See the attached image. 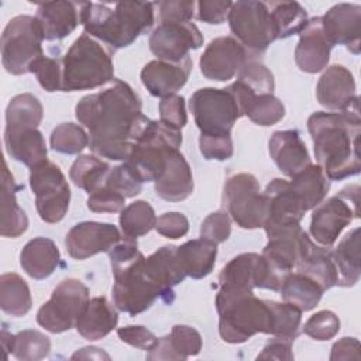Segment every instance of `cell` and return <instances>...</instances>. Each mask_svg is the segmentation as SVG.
<instances>
[{
    "label": "cell",
    "mask_w": 361,
    "mask_h": 361,
    "mask_svg": "<svg viewBox=\"0 0 361 361\" xmlns=\"http://www.w3.org/2000/svg\"><path fill=\"white\" fill-rule=\"evenodd\" d=\"M75 114L89 131V148L113 161L127 159L133 144L149 121L141 111L138 94L120 79H114L102 92L82 97Z\"/></svg>",
    "instance_id": "obj_1"
},
{
    "label": "cell",
    "mask_w": 361,
    "mask_h": 361,
    "mask_svg": "<svg viewBox=\"0 0 361 361\" xmlns=\"http://www.w3.org/2000/svg\"><path fill=\"white\" fill-rule=\"evenodd\" d=\"M314 157L326 176L341 180L361 171L358 107L344 111H316L307 118Z\"/></svg>",
    "instance_id": "obj_2"
},
{
    "label": "cell",
    "mask_w": 361,
    "mask_h": 361,
    "mask_svg": "<svg viewBox=\"0 0 361 361\" xmlns=\"http://www.w3.org/2000/svg\"><path fill=\"white\" fill-rule=\"evenodd\" d=\"M109 257L114 275L113 303L118 310L137 316L149 309L158 298L165 302L172 300V295L164 289L148 269L137 240L121 237L109 251Z\"/></svg>",
    "instance_id": "obj_3"
},
{
    "label": "cell",
    "mask_w": 361,
    "mask_h": 361,
    "mask_svg": "<svg viewBox=\"0 0 361 361\" xmlns=\"http://www.w3.org/2000/svg\"><path fill=\"white\" fill-rule=\"evenodd\" d=\"M154 6L155 3L120 1L113 10L106 4L82 3L80 24L87 35L114 51L131 45L149 31L154 24Z\"/></svg>",
    "instance_id": "obj_4"
},
{
    "label": "cell",
    "mask_w": 361,
    "mask_h": 361,
    "mask_svg": "<svg viewBox=\"0 0 361 361\" xmlns=\"http://www.w3.org/2000/svg\"><path fill=\"white\" fill-rule=\"evenodd\" d=\"M219 334L223 341L241 344L258 333L272 334V312L268 300L254 292L219 289L216 295Z\"/></svg>",
    "instance_id": "obj_5"
},
{
    "label": "cell",
    "mask_w": 361,
    "mask_h": 361,
    "mask_svg": "<svg viewBox=\"0 0 361 361\" xmlns=\"http://www.w3.org/2000/svg\"><path fill=\"white\" fill-rule=\"evenodd\" d=\"M111 80L113 49L83 32L62 58V92L96 89Z\"/></svg>",
    "instance_id": "obj_6"
},
{
    "label": "cell",
    "mask_w": 361,
    "mask_h": 361,
    "mask_svg": "<svg viewBox=\"0 0 361 361\" xmlns=\"http://www.w3.org/2000/svg\"><path fill=\"white\" fill-rule=\"evenodd\" d=\"M182 144L180 130L151 120L131 147L124 161L131 173L141 182H155L165 171L171 155Z\"/></svg>",
    "instance_id": "obj_7"
},
{
    "label": "cell",
    "mask_w": 361,
    "mask_h": 361,
    "mask_svg": "<svg viewBox=\"0 0 361 361\" xmlns=\"http://www.w3.org/2000/svg\"><path fill=\"white\" fill-rule=\"evenodd\" d=\"M44 32L37 17L16 16L1 34V63L11 75L31 73V68L42 55Z\"/></svg>",
    "instance_id": "obj_8"
},
{
    "label": "cell",
    "mask_w": 361,
    "mask_h": 361,
    "mask_svg": "<svg viewBox=\"0 0 361 361\" xmlns=\"http://www.w3.org/2000/svg\"><path fill=\"white\" fill-rule=\"evenodd\" d=\"M227 20L235 39L252 56L261 55L278 39L268 3L255 0L235 1L231 4Z\"/></svg>",
    "instance_id": "obj_9"
},
{
    "label": "cell",
    "mask_w": 361,
    "mask_h": 361,
    "mask_svg": "<svg viewBox=\"0 0 361 361\" xmlns=\"http://www.w3.org/2000/svg\"><path fill=\"white\" fill-rule=\"evenodd\" d=\"M360 190L358 185H350L314 207L309 231L316 243L330 248L341 231L360 217Z\"/></svg>",
    "instance_id": "obj_10"
},
{
    "label": "cell",
    "mask_w": 361,
    "mask_h": 361,
    "mask_svg": "<svg viewBox=\"0 0 361 361\" xmlns=\"http://www.w3.org/2000/svg\"><path fill=\"white\" fill-rule=\"evenodd\" d=\"M189 109L200 134H230L234 123L243 117L235 97L227 87H203L196 90L190 97Z\"/></svg>",
    "instance_id": "obj_11"
},
{
    "label": "cell",
    "mask_w": 361,
    "mask_h": 361,
    "mask_svg": "<svg viewBox=\"0 0 361 361\" xmlns=\"http://www.w3.org/2000/svg\"><path fill=\"white\" fill-rule=\"evenodd\" d=\"M89 289L79 279L68 278L56 285L48 302L38 313L37 322L49 333H63L76 327V322L89 303Z\"/></svg>",
    "instance_id": "obj_12"
},
{
    "label": "cell",
    "mask_w": 361,
    "mask_h": 361,
    "mask_svg": "<svg viewBox=\"0 0 361 361\" xmlns=\"http://www.w3.org/2000/svg\"><path fill=\"white\" fill-rule=\"evenodd\" d=\"M30 185L41 220L45 223L61 221L71 200V189L61 168L48 159L31 166Z\"/></svg>",
    "instance_id": "obj_13"
},
{
    "label": "cell",
    "mask_w": 361,
    "mask_h": 361,
    "mask_svg": "<svg viewBox=\"0 0 361 361\" xmlns=\"http://www.w3.org/2000/svg\"><path fill=\"white\" fill-rule=\"evenodd\" d=\"M223 203L228 216L241 228L252 230L264 226L265 199L254 175L243 172L230 176L224 183Z\"/></svg>",
    "instance_id": "obj_14"
},
{
    "label": "cell",
    "mask_w": 361,
    "mask_h": 361,
    "mask_svg": "<svg viewBox=\"0 0 361 361\" xmlns=\"http://www.w3.org/2000/svg\"><path fill=\"white\" fill-rule=\"evenodd\" d=\"M282 278L257 252H244L227 262L219 275V289L247 290L254 288L278 292Z\"/></svg>",
    "instance_id": "obj_15"
},
{
    "label": "cell",
    "mask_w": 361,
    "mask_h": 361,
    "mask_svg": "<svg viewBox=\"0 0 361 361\" xmlns=\"http://www.w3.org/2000/svg\"><path fill=\"white\" fill-rule=\"evenodd\" d=\"M149 49L165 62H180L189 56L190 49L203 44L200 30L192 21H162L149 37Z\"/></svg>",
    "instance_id": "obj_16"
},
{
    "label": "cell",
    "mask_w": 361,
    "mask_h": 361,
    "mask_svg": "<svg viewBox=\"0 0 361 361\" xmlns=\"http://www.w3.org/2000/svg\"><path fill=\"white\" fill-rule=\"evenodd\" d=\"M265 199L264 228L267 235L282 228L299 226L307 212L289 180L275 178L262 192Z\"/></svg>",
    "instance_id": "obj_17"
},
{
    "label": "cell",
    "mask_w": 361,
    "mask_h": 361,
    "mask_svg": "<svg viewBox=\"0 0 361 361\" xmlns=\"http://www.w3.org/2000/svg\"><path fill=\"white\" fill-rule=\"evenodd\" d=\"M252 58L234 37H219L206 47L199 65L204 78L226 82L234 78Z\"/></svg>",
    "instance_id": "obj_18"
},
{
    "label": "cell",
    "mask_w": 361,
    "mask_h": 361,
    "mask_svg": "<svg viewBox=\"0 0 361 361\" xmlns=\"http://www.w3.org/2000/svg\"><path fill=\"white\" fill-rule=\"evenodd\" d=\"M121 237L114 224L82 221L68 231L65 245L72 258L82 261L99 252H109Z\"/></svg>",
    "instance_id": "obj_19"
},
{
    "label": "cell",
    "mask_w": 361,
    "mask_h": 361,
    "mask_svg": "<svg viewBox=\"0 0 361 361\" xmlns=\"http://www.w3.org/2000/svg\"><path fill=\"white\" fill-rule=\"evenodd\" d=\"M320 18L323 32L331 47L345 45L350 52L360 54L361 6L340 3L329 8Z\"/></svg>",
    "instance_id": "obj_20"
},
{
    "label": "cell",
    "mask_w": 361,
    "mask_h": 361,
    "mask_svg": "<svg viewBox=\"0 0 361 361\" xmlns=\"http://www.w3.org/2000/svg\"><path fill=\"white\" fill-rule=\"evenodd\" d=\"M316 97L320 106L331 111L358 107L353 73L343 65L329 66L317 82Z\"/></svg>",
    "instance_id": "obj_21"
},
{
    "label": "cell",
    "mask_w": 361,
    "mask_h": 361,
    "mask_svg": "<svg viewBox=\"0 0 361 361\" xmlns=\"http://www.w3.org/2000/svg\"><path fill=\"white\" fill-rule=\"evenodd\" d=\"M190 56L180 62H165V61H151L141 71V82L147 90L155 97H166L175 94L179 89L185 86L192 71Z\"/></svg>",
    "instance_id": "obj_22"
},
{
    "label": "cell",
    "mask_w": 361,
    "mask_h": 361,
    "mask_svg": "<svg viewBox=\"0 0 361 361\" xmlns=\"http://www.w3.org/2000/svg\"><path fill=\"white\" fill-rule=\"evenodd\" d=\"M331 48V44L323 32L322 18H310L299 32V42L295 49L298 68L306 73L322 72L329 63Z\"/></svg>",
    "instance_id": "obj_23"
},
{
    "label": "cell",
    "mask_w": 361,
    "mask_h": 361,
    "mask_svg": "<svg viewBox=\"0 0 361 361\" xmlns=\"http://www.w3.org/2000/svg\"><path fill=\"white\" fill-rule=\"evenodd\" d=\"M4 145L7 154L27 166L47 159V145L38 127L27 124H6Z\"/></svg>",
    "instance_id": "obj_24"
},
{
    "label": "cell",
    "mask_w": 361,
    "mask_h": 361,
    "mask_svg": "<svg viewBox=\"0 0 361 361\" xmlns=\"http://www.w3.org/2000/svg\"><path fill=\"white\" fill-rule=\"evenodd\" d=\"M269 155L279 171L292 178L312 164L298 130L275 131L269 138Z\"/></svg>",
    "instance_id": "obj_25"
},
{
    "label": "cell",
    "mask_w": 361,
    "mask_h": 361,
    "mask_svg": "<svg viewBox=\"0 0 361 361\" xmlns=\"http://www.w3.org/2000/svg\"><path fill=\"white\" fill-rule=\"evenodd\" d=\"M39 21L47 41H59L75 31L80 23V4L72 1H47L38 4Z\"/></svg>",
    "instance_id": "obj_26"
},
{
    "label": "cell",
    "mask_w": 361,
    "mask_h": 361,
    "mask_svg": "<svg viewBox=\"0 0 361 361\" xmlns=\"http://www.w3.org/2000/svg\"><path fill=\"white\" fill-rule=\"evenodd\" d=\"M193 192L192 169L183 154L175 151L164 173L155 180V193L166 202H180L188 199Z\"/></svg>",
    "instance_id": "obj_27"
},
{
    "label": "cell",
    "mask_w": 361,
    "mask_h": 361,
    "mask_svg": "<svg viewBox=\"0 0 361 361\" xmlns=\"http://www.w3.org/2000/svg\"><path fill=\"white\" fill-rule=\"evenodd\" d=\"M21 188L23 186L16 185V180L4 161L1 171L0 234L7 238H17L28 228V217L16 199V192Z\"/></svg>",
    "instance_id": "obj_28"
},
{
    "label": "cell",
    "mask_w": 361,
    "mask_h": 361,
    "mask_svg": "<svg viewBox=\"0 0 361 361\" xmlns=\"http://www.w3.org/2000/svg\"><path fill=\"white\" fill-rule=\"evenodd\" d=\"M61 262V254L56 244L45 237L30 240L21 254L20 264L28 276L41 281L52 275Z\"/></svg>",
    "instance_id": "obj_29"
},
{
    "label": "cell",
    "mask_w": 361,
    "mask_h": 361,
    "mask_svg": "<svg viewBox=\"0 0 361 361\" xmlns=\"http://www.w3.org/2000/svg\"><path fill=\"white\" fill-rule=\"evenodd\" d=\"M118 322V314L113 305L104 296H96L89 300L86 309L76 322L78 333L89 340L96 341L106 337Z\"/></svg>",
    "instance_id": "obj_30"
},
{
    "label": "cell",
    "mask_w": 361,
    "mask_h": 361,
    "mask_svg": "<svg viewBox=\"0 0 361 361\" xmlns=\"http://www.w3.org/2000/svg\"><path fill=\"white\" fill-rule=\"evenodd\" d=\"M176 254L186 276L202 279L207 276L214 268L217 244L204 238L190 240L176 247Z\"/></svg>",
    "instance_id": "obj_31"
},
{
    "label": "cell",
    "mask_w": 361,
    "mask_h": 361,
    "mask_svg": "<svg viewBox=\"0 0 361 361\" xmlns=\"http://www.w3.org/2000/svg\"><path fill=\"white\" fill-rule=\"evenodd\" d=\"M295 268L316 281L323 290L338 283L337 267L333 259V251L329 247H319L312 243Z\"/></svg>",
    "instance_id": "obj_32"
},
{
    "label": "cell",
    "mask_w": 361,
    "mask_h": 361,
    "mask_svg": "<svg viewBox=\"0 0 361 361\" xmlns=\"http://www.w3.org/2000/svg\"><path fill=\"white\" fill-rule=\"evenodd\" d=\"M360 227L348 231L333 251V259L338 272L340 286H354L361 275Z\"/></svg>",
    "instance_id": "obj_33"
},
{
    "label": "cell",
    "mask_w": 361,
    "mask_h": 361,
    "mask_svg": "<svg viewBox=\"0 0 361 361\" xmlns=\"http://www.w3.org/2000/svg\"><path fill=\"white\" fill-rule=\"evenodd\" d=\"M279 292L283 302L296 306L302 312H307L319 305L324 290L310 276L296 271L289 272L283 278Z\"/></svg>",
    "instance_id": "obj_34"
},
{
    "label": "cell",
    "mask_w": 361,
    "mask_h": 361,
    "mask_svg": "<svg viewBox=\"0 0 361 361\" xmlns=\"http://www.w3.org/2000/svg\"><path fill=\"white\" fill-rule=\"evenodd\" d=\"M289 182L306 210H312L320 204L330 189V179L326 176L320 165L313 164L292 176V180Z\"/></svg>",
    "instance_id": "obj_35"
},
{
    "label": "cell",
    "mask_w": 361,
    "mask_h": 361,
    "mask_svg": "<svg viewBox=\"0 0 361 361\" xmlns=\"http://www.w3.org/2000/svg\"><path fill=\"white\" fill-rule=\"evenodd\" d=\"M32 306V299L27 282L14 272L0 276V307L6 314L21 317Z\"/></svg>",
    "instance_id": "obj_36"
},
{
    "label": "cell",
    "mask_w": 361,
    "mask_h": 361,
    "mask_svg": "<svg viewBox=\"0 0 361 361\" xmlns=\"http://www.w3.org/2000/svg\"><path fill=\"white\" fill-rule=\"evenodd\" d=\"M110 169L106 161L94 155H80L72 164L69 178L75 186L92 195L106 183Z\"/></svg>",
    "instance_id": "obj_37"
},
{
    "label": "cell",
    "mask_w": 361,
    "mask_h": 361,
    "mask_svg": "<svg viewBox=\"0 0 361 361\" xmlns=\"http://www.w3.org/2000/svg\"><path fill=\"white\" fill-rule=\"evenodd\" d=\"M118 220L123 237L137 240V237L145 235L155 228L157 216L148 202L135 200L120 212Z\"/></svg>",
    "instance_id": "obj_38"
},
{
    "label": "cell",
    "mask_w": 361,
    "mask_h": 361,
    "mask_svg": "<svg viewBox=\"0 0 361 361\" xmlns=\"http://www.w3.org/2000/svg\"><path fill=\"white\" fill-rule=\"evenodd\" d=\"M268 7L276 27L278 39L299 34L309 21L306 10L298 1H271Z\"/></svg>",
    "instance_id": "obj_39"
},
{
    "label": "cell",
    "mask_w": 361,
    "mask_h": 361,
    "mask_svg": "<svg viewBox=\"0 0 361 361\" xmlns=\"http://www.w3.org/2000/svg\"><path fill=\"white\" fill-rule=\"evenodd\" d=\"M272 312V334L283 340L295 341L299 334L302 322V310L288 302L268 300Z\"/></svg>",
    "instance_id": "obj_40"
},
{
    "label": "cell",
    "mask_w": 361,
    "mask_h": 361,
    "mask_svg": "<svg viewBox=\"0 0 361 361\" xmlns=\"http://www.w3.org/2000/svg\"><path fill=\"white\" fill-rule=\"evenodd\" d=\"M51 351V340L38 330H23L14 334L11 354L21 361H38Z\"/></svg>",
    "instance_id": "obj_41"
},
{
    "label": "cell",
    "mask_w": 361,
    "mask_h": 361,
    "mask_svg": "<svg viewBox=\"0 0 361 361\" xmlns=\"http://www.w3.org/2000/svg\"><path fill=\"white\" fill-rule=\"evenodd\" d=\"M44 109L38 97L31 93L14 96L6 109V124H27L38 127Z\"/></svg>",
    "instance_id": "obj_42"
},
{
    "label": "cell",
    "mask_w": 361,
    "mask_h": 361,
    "mask_svg": "<svg viewBox=\"0 0 361 361\" xmlns=\"http://www.w3.org/2000/svg\"><path fill=\"white\" fill-rule=\"evenodd\" d=\"M49 141L54 151L75 155L89 145V134L75 123H62L54 128Z\"/></svg>",
    "instance_id": "obj_43"
},
{
    "label": "cell",
    "mask_w": 361,
    "mask_h": 361,
    "mask_svg": "<svg viewBox=\"0 0 361 361\" xmlns=\"http://www.w3.org/2000/svg\"><path fill=\"white\" fill-rule=\"evenodd\" d=\"M248 118L262 127L274 126L285 116V106L274 94L255 96L245 110Z\"/></svg>",
    "instance_id": "obj_44"
},
{
    "label": "cell",
    "mask_w": 361,
    "mask_h": 361,
    "mask_svg": "<svg viewBox=\"0 0 361 361\" xmlns=\"http://www.w3.org/2000/svg\"><path fill=\"white\" fill-rule=\"evenodd\" d=\"M237 75V80L250 87L255 94H272L275 89L272 72L264 63L254 59L247 62Z\"/></svg>",
    "instance_id": "obj_45"
},
{
    "label": "cell",
    "mask_w": 361,
    "mask_h": 361,
    "mask_svg": "<svg viewBox=\"0 0 361 361\" xmlns=\"http://www.w3.org/2000/svg\"><path fill=\"white\" fill-rule=\"evenodd\" d=\"M340 331V319L331 310H320L303 324V333L317 341L333 338Z\"/></svg>",
    "instance_id": "obj_46"
},
{
    "label": "cell",
    "mask_w": 361,
    "mask_h": 361,
    "mask_svg": "<svg viewBox=\"0 0 361 361\" xmlns=\"http://www.w3.org/2000/svg\"><path fill=\"white\" fill-rule=\"evenodd\" d=\"M31 73L47 92L62 90V59L42 55L32 65Z\"/></svg>",
    "instance_id": "obj_47"
},
{
    "label": "cell",
    "mask_w": 361,
    "mask_h": 361,
    "mask_svg": "<svg viewBox=\"0 0 361 361\" xmlns=\"http://www.w3.org/2000/svg\"><path fill=\"white\" fill-rule=\"evenodd\" d=\"M169 338L180 360H186L190 355H197L202 350V336L196 329L190 326L175 324Z\"/></svg>",
    "instance_id": "obj_48"
},
{
    "label": "cell",
    "mask_w": 361,
    "mask_h": 361,
    "mask_svg": "<svg viewBox=\"0 0 361 361\" xmlns=\"http://www.w3.org/2000/svg\"><path fill=\"white\" fill-rule=\"evenodd\" d=\"M231 234V219L226 210L210 213L200 226V238L220 244Z\"/></svg>",
    "instance_id": "obj_49"
},
{
    "label": "cell",
    "mask_w": 361,
    "mask_h": 361,
    "mask_svg": "<svg viewBox=\"0 0 361 361\" xmlns=\"http://www.w3.org/2000/svg\"><path fill=\"white\" fill-rule=\"evenodd\" d=\"M104 185L123 195L126 199L137 196L142 189V183L131 173L126 164L111 168Z\"/></svg>",
    "instance_id": "obj_50"
},
{
    "label": "cell",
    "mask_w": 361,
    "mask_h": 361,
    "mask_svg": "<svg viewBox=\"0 0 361 361\" xmlns=\"http://www.w3.org/2000/svg\"><path fill=\"white\" fill-rule=\"evenodd\" d=\"M199 148L203 158L209 161H226L231 158L234 152L230 134H226V135L200 134Z\"/></svg>",
    "instance_id": "obj_51"
},
{
    "label": "cell",
    "mask_w": 361,
    "mask_h": 361,
    "mask_svg": "<svg viewBox=\"0 0 361 361\" xmlns=\"http://www.w3.org/2000/svg\"><path fill=\"white\" fill-rule=\"evenodd\" d=\"M126 197L111 188L103 185L99 190L89 195L87 207L96 213H117L124 209Z\"/></svg>",
    "instance_id": "obj_52"
},
{
    "label": "cell",
    "mask_w": 361,
    "mask_h": 361,
    "mask_svg": "<svg viewBox=\"0 0 361 361\" xmlns=\"http://www.w3.org/2000/svg\"><path fill=\"white\" fill-rule=\"evenodd\" d=\"M161 121L172 128L180 130L188 123L185 99L179 94H172L161 99L159 102Z\"/></svg>",
    "instance_id": "obj_53"
},
{
    "label": "cell",
    "mask_w": 361,
    "mask_h": 361,
    "mask_svg": "<svg viewBox=\"0 0 361 361\" xmlns=\"http://www.w3.org/2000/svg\"><path fill=\"white\" fill-rule=\"evenodd\" d=\"M155 230L166 238H180L189 231V221L179 212H166L157 219Z\"/></svg>",
    "instance_id": "obj_54"
},
{
    "label": "cell",
    "mask_w": 361,
    "mask_h": 361,
    "mask_svg": "<svg viewBox=\"0 0 361 361\" xmlns=\"http://www.w3.org/2000/svg\"><path fill=\"white\" fill-rule=\"evenodd\" d=\"M159 11V23L162 21H192L195 13V1L169 0L155 3Z\"/></svg>",
    "instance_id": "obj_55"
},
{
    "label": "cell",
    "mask_w": 361,
    "mask_h": 361,
    "mask_svg": "<svg viewBox=\"0 0 361 361\" xmlns=\"http://www.w3.org/2000/svg\"><path fill=\"white\" fill-rule=\"evenodd\" d=\"M117 334L123 343L133 345L135 348H140V350H147V351H149L158 340L155 337V334L144 326L120 327L117 330Z\"/></svg>",
    "instance_id": "obj_56"
},
{
    "label": "cell",
    "mask_w": 361,
    "mask_h": 361,
    "mask_svg": "<svg viewBox=\"0 0 361 361\" xmlns=\"http://www.w3.org/2000/svg\"><path fill=\"white\" fill-rule=\"evenodd\" d=\"M233 1L202 0L196 3L197 18L207 24H221L227 20Z\"/></svg>",
    "instance_id": "obj_57"
},
{
    "label": "cell",
    "mask_w": 361,
    "mask_h": 361,
    "mask_svg": "<svg viewBox=\"0 0 361 361\" xmlns=\"http://www.w3.org/2000/svg\"><path fill=\"white\" fill-rule=\"evenodd\" d=\"M292 343L289 340H283L279 337L271 338L262 351L257 355V360H286L292 361L293 353H292Z\"/></svg>",
    "instance_id": "obj_58"
},
{
    "label": "cell",
    "mask_w": 361,
    "mask_h": 361,
    "mask_svg": "<svg viewBox=\"0 0 361 361\" xmlns=\"http://www.w3.org/2000/svg\"><path fill=\"white\" fill-rule=\"evenodd\" d=\"M331 361L360 360V341L354 337H343L331 347Z\"/></svg>",
    "instance_id": "obj_59"
},
{
    "label": "cell",
    "mask_w": 361,
    "mask_h": 361,
    "mask_svg": "<svg viewBox=\"0 0 361 361\" xmlns=\"http://www.w3.org/2000/svg\"><path fill=\"white\" fill-rule=\"evenodd\" d=\"M147 360H180L171 344L169 334L157 340L155 345L148 351Z\"/></svg>",
    "instance_id": "obj_60"
},
{
    "label": "cell",
    "mask_w": 361,
    "mask_h": 361,
    "mask_svg": "<svg viewBox=\"0 0 361 361\" xmlns=\"http://www.w3.org/2000/svg\"><path fill=\"white\" fill-rule=\"evenodd\" d=\"M72 360H76V358H94V360H102V358H106L109 360L110 357L102 351L100 348H96V347H83L80 350H78L72 357Z\"/></svg>",
    "instance_id": "obj_61"
}]
</instances>
